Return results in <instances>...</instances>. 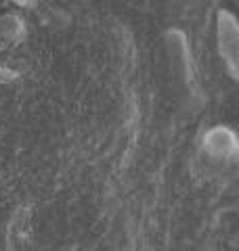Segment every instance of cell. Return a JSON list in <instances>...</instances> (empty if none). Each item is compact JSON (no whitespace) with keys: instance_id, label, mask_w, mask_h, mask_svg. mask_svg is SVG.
<instances>
[{"instance_id":"obj_1","label":"cell","mask_w":239,"mask_h":251,"mask_svg":"<svg viewBox=\"0 0 239 251\" xmlns=\"http://www.w3.org/2000/svg\"><path fill=\"white\" fill-rule=\"evenodd\" d=\"M218 40L220 52L225 54L231 69H235L237 63V21L229 11L218 13Z\"/></svg>"}]
</instances>
